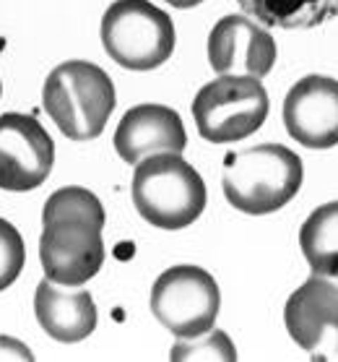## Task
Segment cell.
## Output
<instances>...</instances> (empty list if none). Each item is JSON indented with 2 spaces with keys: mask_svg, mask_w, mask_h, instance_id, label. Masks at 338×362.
<instances>
[{
  "mask_svg": "<svg viewBox=\"0 0 338 362\" xmlns=\"http://www.w3.org/2000/svg\"><path fill=\"white\" fill-rule=\"evenodd\" d=\"M276 42L255 18L224 16L208 34V63L222 76H263L276 66Z\"/></svg>",
  "mask_w": 338,
  "mask_h": 362,
  "instance_id": "cell-11",
  "label": "cell"
},
{
  "mask_svg": "<svg viewBox=\"0 0 338 362\" xmlns=\"http://www.w3.org/2000/svg\"><path fill=\"white\" fill-rule=\"evenodd\" d=\"M55 165V144L34 115H0V190L40 188Z\"/></svg>",
  "mask_w": 338,
  "mask_h": 362,
  "instance_id": "cell-8",
  "label": "cell"
},
{
  "mask_svg": "<svg viewBox=\"0 0 338 362\" xmlns=\"http://www.w3.org/2000/svg\"><path fill=\"white\" fill-rule=\"evenodd\" d=\"M164 3H169L174 8H193V6H198L203 0H164Z\"/></svg>",
  "mask_w": 338,
  "mask_h": 362,
  "instance_id": "cell-19",
  "label": "cell"
},
{
  "mask_svg": "<svg viewBox=\"0 0 338 362\" xmlns=\"http://www.w3.org/2000/svg\"><path fill=\"white\" fill-rule=\"evenodd\" d=\"M299 247L313 274L338 276V201L318 206L299 230Z\"/></svg>",
  "mask_w": 338,
  "mask_h": 362,
  "instance_id": "cell-15",
  "label": "cell"
},
{
  "mask_svg": "<svg viewBox=\"0 0 338 362\" xmlns=\"http://www.w3.org/2000/svg\"><path fill=\"white\" fill-rule=\"evenodd\" d=\"M284 323L305 352H338V276L313 274L294 289L284 308Z\"/></svg>",
  "mask_w": 338,
  "mask_h": 362,
  "instance_id": "cell-9",
  "label": "cell"
},
{
  "mask_svg": "<svg viewBox=\"0 0 338 362\" xmlns=\"http://www.w3.org/2000/svg\"><path fill=\"white\" fill-rule=\"evenodd\" d=\"M258 24L279 29H315L338 16V0H237Z\"/></svg>",
  "mask_w": 338,
  "mask_h": 362,
  "instance_id": "cell-14",
  "label": "cell"
},
{
  "mask_svg": "<svg viewBox=\"0 0 338 362\" xmlns=\"http://www.w3.org/2000/svg\"><path fill=\"white\" fill-rule=\"evenodd\" d=\"M284 125L305 148H333L338 144V81L330 76L299 78L284 99Z\"/></svg>",
  "mask_w": 338,
  "mask_h": 362,
  "instance_id": "cell-10",
  "label": "cell"
},
{
  "mask_svg": "<svg viewBox=\"0 0 338 362\" xmlns=\"http://www.w3.org/2000/svg\"><path fill=\"white\" fill-rule=\"evenodd\" d=\"M169 360L180 362V360H227L234 362L237 360V349L229 341V337L224 331L211 329L203 337L195 339H180L177 344L172 346L169 352Z\"/></svg>",
  "mask_w": 338,
  "mask_h": 362,
  "instance_id": "cell-16",
  "label": "cell"
},
{
  "mask_svg": "<svg viewBox=\"0 0 338 362\" xmlns=\"http://www.w3.org/2000/svg\"><path fill=\"white\" fill-rule=\"evenodd\" d=\"M40 261L47 279L81 287L104 264V206L91 190L68 185L55 190L42 209Z\"/></svg>",
  "mask_w": 338,
  "mask_h": 362,
  "instance_id": "cell-1",
  "label": "cell"
},
{
  "mask_svg": "<svg viewBox=\"0 0 338 362\" xmlns=\"http://www.w3.org/2000/svg\"><path fill=\"white\" fill-rule=\"evenodd\" d=\"M200 139L231 144L253 136L268 117V91L255 76H222L200 86L193 99Z\"/></svg>",
  "mask_w": 338,
  "mask_h": 362,
  "instance_id": "cell-6",
  "label": "cell"
},
{
  "mask_svg": "<svg viewBox=\"0 0 338 362\" xmlns=\"http://www.w3.org/2000/svg\"><path fill=\"white\" fill-rule=\"evenodd\" d=\"M206 182L180 154H154L135 165L133 204L159 230H185L206 209Z\"/></svg>",
  "mask_w": 338,
  "mask_h": 362,
  "instance_id": "cell-4",
  "label": "cell"
},
{
  "mask_svg": "<svg viewBox=\"0 0 338 362\" xmlns=\"http://www.w3.org/2000/svg\"><path fill=\"white\" fill-rule=\"evenodd\" d=\"M34 315L42 331L63 344H76L97 329V305L89 292L58 289L55 281L44 279L34 295Z\"/></svg>",
  "mask_w": 338,
  "mask_h": 362,
  "instance_id": "cell-13",
  "label": "cell"
},
{
  "mask_svg": "<svg viewBox=\"0 0 338 362\" xmlns=\"http://www.w3.org/2000/svg\"><path fill=\"white\" fill-rule=\"evenodd\" d=\"M42 105L66 139H99L115 112V83L94 63L66 60L47 76Z\"/></svg>",
  "mask_w": 338,
  "mask_h": 362,
  "instance_id": "cell-3",
  "label": "cell"
},
{
  "mask_svg": "<svg viewBox=\"0 0 338 362\" xmlns=\"http://www.w3.org/2000/svg\"><path fill=\"white\" fill-rule=\"evenodd\" d=\"M26 261V247L18 230L11 222L0 219V292L8 289L21 276Z\"/></svg>",
  "mask_w": 338,
  "mask_h": 362,
  "instance_id": "cell-17",
  "label": "cell"
},
{
  "mask_svg": "<svg viewBox=\"0 0 338 362\" xmlns=\"http://www.w3.org/2000/svg\"><path fill=\"white\" fill-rule=\"evenodd\" d=\"M0 360H26L32 362V352L26 349L21 341H16V339L11 337H0Z\"/></svg>",
  "mask_w": 338,
  "mask_h": 362,
  "instance_id": "cell-18",
  "label": "cell"
},
{
  "mask_svg": "<svg viewBox=\"0 0 338 362\" xmlns=\"http://www.w3.org/2000/svg\"><path fill=\"white\" fill-rule=\"evenodd\" d=\"M174 24L149 0H115L102 16V45L117 66L154 71L174 52Z\"/></svg>",
  "mask_w": 338,
  "mask_h": 362,
  "instance_id": "cell-5",
  "label": "cell"
},
{
  "mask_svg": "<svg viewBox=\"0 0 338 362\" xmlns=\"http://www.w3.org/2000/svg\"><path fill=\"white\" fill-rule=\"evenodd\" d=\"M188 146V133L180 115L164 105H138L123 115L115 131V148L128 165H138L154 154L174 151L180 154Z\"/></svg>",
  "mask_w": 338,
  "mask_h": 362,
  "instance_id": "cell-12",
  "label": "cell"
},
{
  "mask_svg": "<svg viewBox=\"0 0 338 362\" xmlns=\"http://www.w3.org/2000/svg\"><path fill=\"white\" fill-rule=\"evenodd\" d=\"M0 94H3V83H0Z\"/></svg>",
  "mask_w": 338,
  "mask_h": 362,
  "instance_id": "cell-20",
  "label": "cell"
},
{
  "mask_svg": "<svg viewBox=\"0 0 338 362\" xmlns=\"http://www.w3.org/2000/svg\"><path fill=\"white\" fill-rule=\"evenodd\" d=\"M151 313L177 339H195L214 329L222 292L200 266H172L151 287Z\"/></svg>",
  "mask_w": 338,
  "mask_h": 362,
  "instance_id": "cell-7",
  "label": "cell"
},
{
  "mask_svg": "<svg viewBox=\"0 0 338 362\" xmlns=\"http://www.w3.org/2000/svg\"><path fill=\"white\" fill-rule=\"evenodd\" d=\"M302 159L281 144H260L224 157V196L250 216L273 214L302 188Z\"/></svg>",
  "mask_w": 338,
  "mask_h": 362,
  "instance_id": "cell-2",
  "label": "cell"
}]
</instances>
